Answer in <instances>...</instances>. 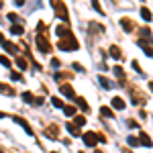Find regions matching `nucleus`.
Masks as SVG:
<instances>
[{
	"instance_id": "f03ea898",
	"label": "nucleus",
	"mask_w": 153,
	"mask_h": 153,
	"mask_svg": "<svg viewBox=\"0 0 153 153\" xmlns=\"http://www.w3.org/2000/svg\"><path fill=\"white\" fill-rule=\"evenodd\" d=\"M112 106H114V108H125V102H123L120 98H114V100H112Z\"/></svg>"
},
{
	"instance_id": "7ed1b4c3",
	"label": "nucleus",
	"mask_w": 153,
	"mask_h": 153,
	"mask_svg": "<svg viewBox=\"0 0 153 153\" xmlns=\"http://www.w3.org/2000/svg\"><path fill=\"white\" fill-rule=\"evenodd\" d=\"M143 19H145V21H149V19H151V14H149V10H147V8H143Z\"/></svg>"
},
{
	"instance_id": "20e7f679",
	"label": "nucleus",
	"mask_w": 153,
	"mask_h": 153,
	"mask_svg": "<svg viewBox=\"0 0 153 153\" xmlns=\"http://www.w3.org/2000/svg\"><path fill=\"white\" fill-rule=\"evenodd\" d=\"M102 114H104V117H112V112H110V108H102Z\"/></svg>"
},
{
	"instance_id": "f257e3e1",
	"label": "nucleus",
	"mask_w": 153,
	"mask_h": 153,
	"mask_svg": "<svg viewBox=\"0 0 153 153\" xmlns=\"http://www.w3.org/2000/svg\"><path fill=\"white\" fill-rule=\"evenodd\" d=\"M84 141H86V145H96V135H92V133H88V135H84Z\"/></svg>"
},
{
	"instance_id": "423d86ee",
	"label": "nucleus",
	"mask_w": 153,
	"mask_h": 153,
	"mask_svg": "<svg viewBox=\"0 0 153 153\" xmlns=\"http://www.w3.org/2000/svg\"><path fill=\"white\" fill-rule=\"evenodd\" d=\"M74 112H76V110H74V108H70V106H68V108H65V114H70V117H71V114H74Z\"/></svg>"
},
{
	"instance_id": "39448f33",
	"label": "nucleus",
	"mask_w": 153,
	"mask_h": 153,
	"mask_svg": "<svg viewBox=\"0 0 153 153\" xmlns=\"http://www.w3.org/2000/svg\"><path fill=\"white\" fill-rule=\"evenodd\" d=\"M141 141H143V145H151L149 139H147V135H141Z\"/></svg>"
}]
</instances>
